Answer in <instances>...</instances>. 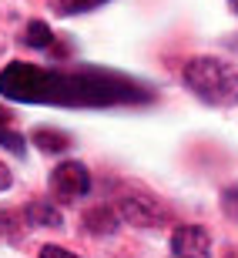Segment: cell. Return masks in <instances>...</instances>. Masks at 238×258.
Instances as JSON below:
<instances>
[{
	"instance_id": "6da1fadb",
	"label": "cell",
	"mask_w": 238,
	"mask_h": 258,
	"mask_svg": "<svg viewBox=\"0 0 238 258\" xmlns=\"http://www.w3.org/2000/svg\"><path fill=\"white\" fill-rule=\"evenodd\" d=\"M0 94L14 101H50V104H107L134 97L131 87H117L101 74H50L40 67L14 64L0 74Z\"/></svg>"
},
{
	"instance_id": "7a4b0ae2",
	"label": "cell",
	"mask_w": 238,
	"mask_h": 258,
	"mask_svg": "<svg viewBox=\"0 0 238 258\" xmlns=\"http://www.w3.org/2000/svg\"><path fill=\"white\" fill-rule=\"evenodd\" d=\"M185 84L195 97L215 107H231L238 104V71L228 60L218 57H195L185 64Z\"/></svg>"
},
{
	"instance_id": "3957f363",
	"label": "cell",
	"mask_w": 238,
	"mask_h": 258,
	"mask_svg": "<svg viewBox=\"0 0 238 258\" xmlns=\"http://www.w3.org/2000/svg\"><path fill=\"white\" fill-rule=\"evenodd\" d=\"M91 191V174L81 161H64L50 171V195L57 201H77Z\"/></svg>"
},
{
	"instance_id": "277c9868",
	"label": "cell",
	"mask_w": 238,
	"mask_h": 258,
	"mask_svg": "<svg viewBox=\"0 0 238 258\" xmlns=\"http://www.w3.org/2000/svg\"><path fill=\"white\" fill-rule=\"evenodd\" d=\"M171 248H174V258H208L211 238H208V231L198 228V225H181L171 235Z\"/></svg>"
},
{
	"instance_id": "5b68a950",
	"label": "cell",
	"mask_w": 238,
	"mask_h": 258,
	"mask_svg": "<svg viewBox=\"0 0 238 258\" xmlns=\"http://www.w3.org/2000/svg\"><path fill=\"white\" fill-rule=\"evenodd\" d=\"M121 215L128 221H134V225H158V218H161V211L141 195H128L121 201Z\"/></svg>"
},
{
	"instance_id": "8992f818",
	"label": "cell",
	"mask_w": 238,
	"mask_h": 258,
	"mask_svg": "<svg viewBox=\"0 0 238 258\" xmlns=\"http://www.w3.org/2000/svg\"><path fill=\"white\" fill-rule=\"evenodd\" d=\"M84 228L94 231V235H111V231L117 228L114 208H107V205H97V208H91V211L84 215Z\"/></svg>"
},
{
	"instance_id": "52a82bcc",
	"label": "cell",
	"mask_w": 238,
	"mask_h": 258,
	"mask_svg": "<svg viewBox=\"0 0 238 258\" xmlns=\"http://www.w3.org/2000/svg\"><path fill=\"white\" fill-rule=\"evenodd\" d=\"M24 215H27L30 225H44V228H57L61 225V211L50 201H34V205H27Z\"/></svg>"
},
{
	"instance_id": "ba28073f",
	"label": "cell",
	"mask_w": 238,
	"mask_h": 258,
	"mask_svg": "<svg viewBox=\"0 0 238 258\" xmlns=\"http://www.w3.org/2000/svg\"><path fill=\"white\" fill-rule=\"evenodd\" d=\"M30 141L37 144L40 151H64L67 144H71V141H67V134L64 131H54V127H37Z\"/></svg>"
},
{
	"instance_id": "9c48e42d",
	"label": "cell",
	"mask_w": 238,
	"mask_h": 258,
	"mask_svg": "<svg viewBox=\"0 0 238 258\" xmlns=\"http://www.w3.org/2000/svg\"><path fill=\"white\" fill-rule=\"evenodd\" d=\"M50 40H54V34H50V27H47V24H40V20L27 24L24 44H30V47H50Z\"/></svg>"
},
{
	"instance_id": "30bf717a",
	"label": "cell",
	"mask_w": 238,
	"mask_h": 258,
	"mask_svg": "<svg viewBox=\"0 0 238 258\" xmlns=\"http://www.w3.org/2000/svg\"><path fill=\"white\" fill-rule=\"evenodd\" d=\"M0 148H7L14 154H24V138L17 131H10V127H0Z\"/></svg>"
},
{
	"instance_id": "8fae6325",
	"label": "cell",
	"mask_w": 238,
	"mask_h": 258,
	"mask_svg": "<svg viewBox=\"0 0 238 258\" xmlns=\"http://www.w3.org/2000/svg\"><path fill=\"white\" fill-rule=\"evenodd\" d=\"M221 208H225V215L231 221H238V188H228V191L221 195Z\"/></svg>"
},
{
	"instance_id": "7c38bea8",
	"label": "cell",
	"mask_w": 238,
	"mask_h": 258,
	"mask_svg": "<svg viewBox=\"0 0 238 258\" xmlns=\"http://www.w3.org/2000/svg\"><path fill=\"white\" fill-rule=\"evenodd\" d=\"M40 258H81V255L61 248V245H44V248H40Z\"/></svg>"
},
{
	"instance_id": "4fadbf2b",
	"label": "cell",
	"mask_w": 238,
	"mask_h": 258,
	"mask_svg": "<svg viewBox=\"0 0 238 258\" xmlns=\"http://www.w3.org/2000/svg\"><path fill=\"white\" fill-rule=\"evenodd\" d=\"M101 0H64V10L67 14H74V10H91V7H97Z\"/></svg>"
},
{
	"instance_id": "5bb4252c",
	"label": "cell",
	"mask_w": 238,
	"mask_h": 258,
	"mask_svg": "<svg viewBox=\"0 0 238 258\" xmlns=\"http://www.w3.org/2000/svg\"><path fill=\"white\" fill-rule=\"evenodd\" d=\"M14 228H17V221H14V215H10V211H0V235H10Z\"/></svg>"
},
{
	"instance_id": "9a60e30c",
	"label": "cell",
	"mask_w": 238,
	"mask_h": 258,
	"mask_svg": "<svg viewBox=\"0 0 238 258\" xmlns=\"http://www.w3.org/2000/svg\"><path fill=\"white\" fill-rule=\"evenodd\" d=\"M10 181H14V178H10L7 164H0V191H4V188H10Z\"/></svg>"
},
{
	"instance_id": "2e32d148",
	"label": "cell",
	"mask_w": 238,
	"mask_h": 258,
	"mask_svg": "<svg viewBox=\"0 0 238 258\" xmlns=\"http://www.w3.org/2000/svg\"><path fill=\"white\" fill-rule=\"evenodd\" d=\"M228 4H231V10H235V14H238V0H228Z\"/></svg>"
},
{
	"instance_id": "e0dca14e",
	"label": "cell",
	"mask_w": 238,
	"mask_h": 258,
	"mask_svg": "<svg viewBox=\"0 0 238 258\" xmlns=\"http://www.w3.org/2000/svg\"><path fill=\"white\" fill-rule=\"evenodd\" d=\"M228 258H238V255H228Z\"/></svg>"
}]
</instances>
